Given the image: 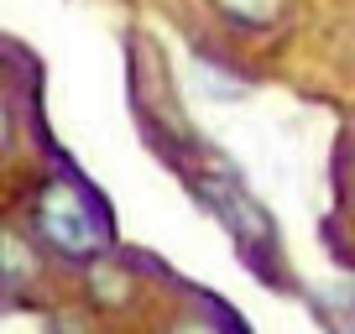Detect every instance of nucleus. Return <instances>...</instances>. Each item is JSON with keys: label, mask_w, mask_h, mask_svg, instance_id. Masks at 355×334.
<instances>
[{"label": "nucleus", "mask_w": 355, "mask_h": 334, "mask_svg": "<svg viewBox=\"0 0 355 334\" xmlns=\"http://www.w3.org/2000/svg\"><path fill=\"white\" fill-rule=\"evenodd\" d=\"M214 11L230 16L235 26H272L277 21V0H214Z\"/></svg>", "instance_id": "obj_3"}, {"label": "nucleus", "mask_w": 355, "mask_h": 334, "mask_svg": "<svg viewBox=\"0 0 355 334\" xmlns=\"http://www.w3.org/2000/svg\"><path fill=\"white\" fill-rule=\"evenodd\" d=\"M167 334H220L214 324H199V319H183V324H173Z\"/></svg>", "instance_id": "obj_6"}, {"label": "nucleus", "mask_w": 355, "mask_h": 334, "mask_svg": "<svg viewBox=\"0 0 355 334\" xmlns=\"http://www.w3.org/2000/svg\"><path fill=\"white\" fill-rule=\"evenodd\" d=\"M11 146V100H6V89H0V152Z\"/></svg>", "instance_id": "obj_5"}, {"label": "nucleus", "mask_w": 355, "mask_h": 334, "mask_svg": "<svg viewBox=\"0 0 355 334\" xmlns=\"http://www.w3.org/2000/svg\"><path fill=\"white\" fill-rule=\"evenodd\" d=\"M340 334H355V319H345V324H340Z\"/></svg>", "instance_id": "obj_7"}, {"label": "nucleus", "mask_w": 355, "mask_h": 334, "mask_svg": "<svg viewBox=\"0 0 355 334\" xmlns=\"http://www.w3.org/2000/svg\"><path fill=\"white\" fill-rule=\"evenodd\" d=\"M32 225L63 261H100L105 245H110L100 204L89 199L73 178H47L42 183V193L32 204Z\"/></svg>", "instance_id": "obj_1"}, {"label": "nucleus", "mask_w": 355, "mask_h": 334, "mask_svg": "<svg viewBox=\"0 0 355 334\" xmlns=\"http://www.w3.org/2000/svg\"><path fill=\"white\" fill-rule=\"evenodd\" d=\"M89 288H94V303H110V308L131 303V282L121 272H105L100 261H89Z\"/></svg>", "instance_id": "obj_4"}, {"label": "nucleus", "mask_w": 355, "mask_h": 334, "mask_svg": "<svg viewBox=\"0 0 355 334\" xmlns=\"http://www.w3.org/2000/svg\"><path fill=\"white\" fill-rule=\"evenodd\" d=\"M189 73L199 78V94H209V100H241L245 84L235 73H225V68H209L204 58H189Z\"/></svg>", "instance_id": "obj_2"}]
</instances>
